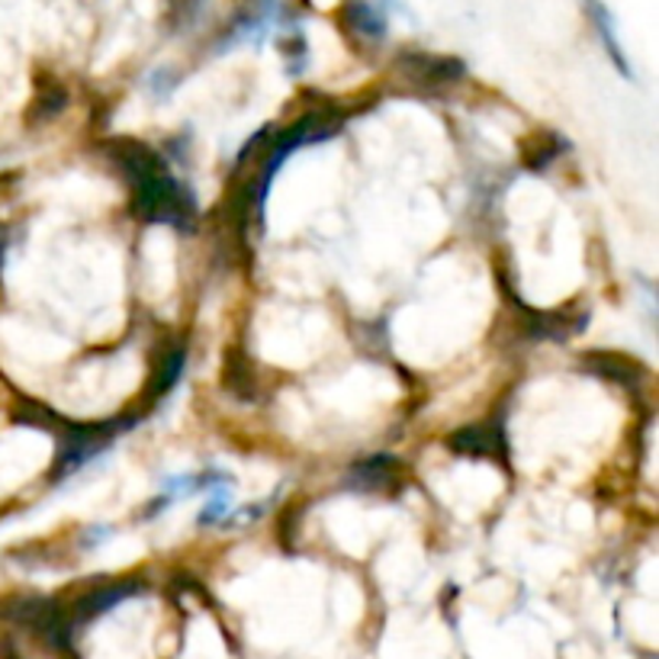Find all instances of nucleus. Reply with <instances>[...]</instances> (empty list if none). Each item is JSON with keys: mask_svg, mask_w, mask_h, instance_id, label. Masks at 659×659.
<instances>
[{"mask_svg": "<svg viewBox=\"0 0 659 659\" xmlns=\"http://www.w3.org/2000/svg\"><path fill=\"white\" fill-rule=\"evenodd\" d=\"M110 158L129 183L132 206L142 220L193 232L196 200H193L190 187L174 178L171 164L155 148L132 142V139H116L110 142Z\"/></svg>", "mask_w": 659, "mask_h": 659, "instance_id": "f257e3e1", "label": "nucleus"}, {"mask_svg": "<svg viewBox=\"0 0 659 659\" xmlns=\"http://www.w3.org/2000/svg\"><path fill=\"white\" fill-rule=\"evenodd\" d=\"M136 422H139V415L97 422V425H68V432L62 435L59 457H55V482L74 477L81 467H87L94 457H100L113 440L119 438L126 428H132Z\"/></svg>", "mask_w": 659, "mask_h": 659, "instance_id": "f03ea898", "label": "nucleus"}, {"mask_svg": "<svg viewBox=\"0 0 659 659\" xmlns=\"http://www.w3.org/2000/svg\"><path fill=\"white\" fill-rule=\"evenodd\" d=\"M400 68L403 74L418 84L422 91H440V87H450L457 81H464V62L460 59H450V55H428V52H408L400 59Z\"/></svg>", "mask_w": 659, "mask_h": 659, "instance_id": "7ed1b4c3", "label": "nucleus"}, {"mask_svg": "<svg viewBox=\"0 0 659 659\" xmlns=\"http://www.w3.org/2000/svg\"><path fill=\"white\" fill-rule=\"evenodd\" d=\"M447 444H450L454 454H464V457H489V460H499V464H506V457H509V440H506L502 418L460 428V432H454V438Z\"/></svg>", "mask_w": 659, "mask_h": 659, "instance_id": "20e7f679", "label": "nucleus"}, {"mask_svg": "<svg viewBox=\"0 0 659 659\" xmlns=\"http://www.w3.org/2000/svg\"><path fill=\"white\" fill-rule=\"evenodd\" d=\"M139 592H142L139 583H110V586L87 588L84 595L74 598L72 608H62V615H65L68 630H74V627H81V624L100 618L104 612H110L119 602H126V598H132V595H139Z\"/></svg>", "mask_w": 659, "mask_h": 659, "instance_id": "39448f33", "label": "nucleus"}, {"mask_svg": "<svg viewBox=\"0 0 659 659\" xmlns=\"http://www.w3.org/2000/svg\"><path fill=\"white\" fill-rule=\"evenodd\" d=\"M341 17H344L348 33L364 39V42H383L386 33H390L386 13L376 3H370V0H348Z\"/></svg>", "mask_w": 659, "mask_h": 659, "instance_id": "423d86ee", "label": "nucleus"}, {"mask_svg": "<svg viewBox=\"0 0 659 659\" xmlns=\"http://www.w3.org/2000/svg\"><path fill=\"white\" fill-rule=\"evenodd\" d=\"M348 482H351V489H361V492L386 489V486L400 482V464H396V457H366L348 470Z\"/></svg>", "mask_w": 659, "mask_h": 659, "instance_id": "0eeeda50", "label": "nucleus"}, {"mask_svg": "<svg viewBox=\"0 0 659 659\" xmlns=\"http://www.w3.org/2000/svg\"><path fill=\"white\" fill-rule=\"evenodd\" d=\"M586 7H588V17H592V26H595V33H598V39H602V45H605L608 59L615 62V68H618L624 77H634V74H630V65H627V55H624L621 42H618V33H615V20H612L608 7H605L602 0H586Z\"/></svg>", "mask_w": 659, "mask_h": 659, "instance_id": "6e6552de", "label": "nucleus"}, {"mask_svg": "<svg viewBox=\"0 0 659 659\" xmlns=\"http://www.w3.org/2000/svg\"><path fill=\"white\" fill-rule=\"evenodd\" d=\"M586 370H592V373H595V376H602V380L624 383V386L637 383V380H640V373H644L640 366L634 364V361H627L624 354H588Z\"/></svg>", "mask_w": 659, "mask_h": 659, "instance_id": "1a4fd4ad", "label": "nucleus"}, {"mask_svg": "<svg viewBox=\"0 0 659 659\" xmlns=\"http://www.w3.org/2000/svg\"><path fill=\"white\" fill-rule=\"evenodd\" d=\"M183 373V348H171L161 354V361L155 366V376H151V393H148V403H161L181 380Z\"/></svg>", "mask_w": 659, "mask_h": 659, "instance_id": "9d476101", "label": "nucleus"}]
</instances>
